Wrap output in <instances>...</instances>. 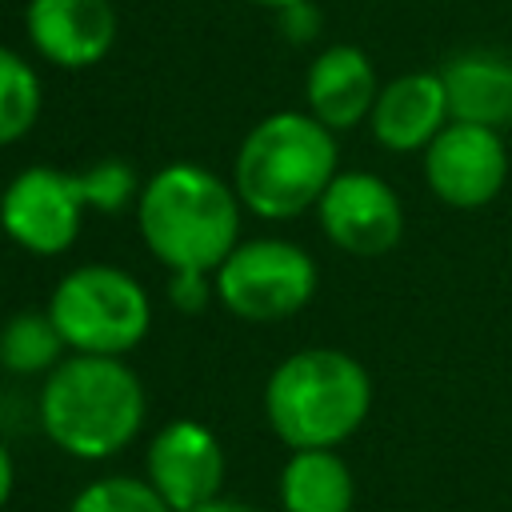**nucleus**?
<instances>
[{"mask_svg":"<svg viewBox=\"0 0 512 512\" xmlns=\"http://www.w3.org/2000/svg\"><path fill=\"white\" fill-rule=\"evenodd\" d=\"M252 4H260V8H272V12H280V8H288V4H296V0H252Z\"/></svg>","mask_w":512,"mask_h":512,"instance_id":"b1692460","label":"nucleus"},{"mask_svg":"<svg viewBox=\"0 0 512 512\" xmlns=\"http://www.w3.org/2000/svg\"><path fill=\"white\" fill-rule=\"evenodd\" d=\"M24 36L40 60L80 72L112 52L116 8L112 0H28Z\"/></svg>","mask_w":512,"mask_h":512,"instance_id":"9b49d317","label":"nucleus"},{"mask_svg":"<svg viewBox=\"0 0 512 512\" xmlns=\"http://www.w3.org/2000/svg\"><path fill=\"white\" fill-rule=\"evenodd\" d=\"M372 412L368 368L340 348H300L264 384V420L280 444L340 448Z\"/></svg>","mask_w":512,"mask_h":512,"instance_id":"20e7f679","label":"nucleus"},{"mask_svg":"<svg viewBox=\"0 0 512 512\" xmlns=\"http://www.w3.org/2000/svg\"><path fill=\"white\" fill-rule=\"evenodd\" d=\"M68 512H176L156 488L148 476H124V472H112V476H96L88 480Z\"/></svg>","mask_w":512,"mask_h":512,"instance_id":"a211bd4d","label":"nucleus"},{"mask_svg":"<svg viewBox=\"0 0 512 512\" xmlns=\"http://www.w3.org/2000/svg\"><path fill=\"white\" fill-rule=\"evenodd\" d=\"M340 172L336 132L312 112H268L236 148L232 188L260 220H296L320 204Z\"/></svg>","mask_w":512,"mask_h":512,"instance_id":"7ed1b4c3","label":"nucleus"},{"mask_svg":"<svg viewBox=\"0 0 512 512\" xmlns=\"http://www.w3.org/2000/svg\"><path fill=\"white\" fill-rule=\"evenodd\" d=\"M276 28L292 44H312L320 36V8L312 0H296V4L276 12Z\"/></svg>","mask_w":512,"mask_h":512,"instance_id":"412c9836","label":"nucleus"},{"mask_svg":"<svg viewBox=\"0 0 512 512\" xmlns=\"http://www.w3.org/2000/svg\"><path fill=\"white\" fill-rule=\"evenodd\" d=\"M240 196L204 164L172 160L156 168L136 196V228L144 248L168 268L216 272L240 244Z\"/></svg>","mask_w":512,"mask_h":512,"instance_id":"f03ea898","label":"nucleus"},{"mask_svg":"<svg viewBox=\"0 0 512 512\" xmlns=\"http://www.w3.org/2000/svg\"><path fill=\"white\" fill-rule=\"evenodd\" d=\"M80 176H84V192H88L92 212L116 216V212H124L140 196V180H136V168L128 160L104 156V160L80 168Z\"/></svg>","mask_w":512,"mask_h":512,"instance_id":"6ab92c4d","label":"nucleus"},{"mask_svg":"<svg viewBox=\"0 0 512 512\" xmlns=\"http://www.w3.org/2000/svg\"><path fill=\"white\" fill-rule=\"evenodd\" d=\"M376 92H380L376 68L368 60V52L356 44L320 48L304 76V104L332 132L364 124L376 104Z\"/></svg>","mask_w":512,"mask_h":512,"instance_id":"ddd939ff","label":"nucleus"},{"mask_svg":"<svg viewBox=\"0 0 512 512\" xmlns=\"http://www.w3.org/2000/svg\"><path fill=\"white\" fill-rule=\"evenodd\" d=\"M320 284L316 260L280 236L240 240L216 268V300L252 324L288 320L312 304Z\"/></svg>","mask_w":512,"mask_h":512,"instance_id":"423d86ee","label":"nucleus"},{"mask_svg":"<svg viewBox=\"0 0 512 512\" xmlns=\"http://www.w3.org/2000/svg\"><path fill=\"white\" fill-rule=\"evenodd\" d=\"M284 512H352L356 480L336 448H296L280 468Z\"/></svg>","mask_w":512,"mask_h":512,"instance_id":"2eb2a0df","label":"nucleus"},{"mask_svg":"<svg viewBox=\"0 0 512 512\" xmlns=\"http://www.w3.org/2000/svg\"><path fill=\"white\" fill-rule=\"evenodd\" d=\"M48 312L68 352L128 356L152 328L148 288L116 264H80L64 272L48 296Z\"/></svg>","mask_w":512,"mask_h":512,"instance_id":"39448f33","label":"nucleus"},{"mask_svg":"<svg viewBox=\"0 0 512 512\" xmlns=\"http://www.w3.org/2000/svg\"><path fill=\"white\" fill-rule=\"evenodd\" d=\"M36 416L64 456L108 460L140 436L148 396L124 356L72 352L44 376Z\"/></svg>","mask_w":512,"mask_h":512,"instance_id":"f257e3e1","label":"nucleus"},{"mask_svg":"<svg viewBox=\"0 0 512 512\" xmlns=\"http://www.w3.org/2000/svg\"><path fill=\"white\" fill-rule=\"evenodd\" d=\"M452 120L448 92L440 72H400L388 84H380L376 104L368 112L372 140L384 152H424L436 132Z\"/></svg>","mask_w":512,"mask_h":512,"instance_id":"f8f14e48","label":"nucleus"},{"mask_svg":"<svg viewBox=\"0 0 512 512\" xmlns=\"http://www.w3.org/2000/svg\"><path fill=\"white\" fill-rule=\"evenodd\" d=\"M12 488H16V464H12L8 444L0 440V508L12 500Z\"/></svg>","mask_w":512,"mask_h":512,"instance_id":"4be33fe9","label":"nucleus"},{"mask_svg":"<svg viewBox=\"0 0 512 512\" xmlns=\"http://www.w3.org/2000/svg\"><path fill=\"white\" fill-rule=\"evenodd\" d=\"M40 76L16 52L0 44V148L24 140L40 120Z\"/></svg>","mask_w":512,"mask_h":512,"instance_id":"f3484780","label":"nucleus"},{"mask_svg":"<svg viewBox=\"0 0 512 512\" xmlns=\"http://www.w3.org/2000/svg\"><path fill=\"white\" fill-rule=\"evenodd\" d=\"M420 156L432 196L448 208L476 212L492 204L508 184V148L500 128L448 120Z\"/></svg>","mask_w":512,"mask_h":512,"instance_id":"6e6552de","label":"nucleus"},{"mask_svg":"<svg viewBox=\"0 0 512 512\" xmlns=\"http://www.w3.org/2000/svg\"><path fill=\"white\" fill-rule=\"evenodd\" d=\"M92 212L84 176L56 164L20 168L0 192V228L4 236L32 256H64Z\"/></svg>","mask_w":512,"mask_h":512,"instance_id":"0eeeda50","label":"nucleus"},{"mask_svg":"<svg viewBox=\"0 0 512 512\" xmlns=\"http://www.w3.org/2000/svg\"><path fill=\"white\" fill-rule=\"evenodd\" d=\"M188 512H260V508H252V504H244V500L216 496V500H208V504H200V508H188Z\"/></svg>","mask_w":512,"mask_h":512,"instance_id":"5701e85b","label":"nucleus"},{"mask_svg":"<svg viewBox=\"0 0 512 512\" xmlns=\"http://www.w3.org/2000/svg\"><path fill=\"white\" fill-rule=\"evenodd\" d=\"M224 472H228V456L220 436L192 416L168 420L148 440L144 476L176 512L216 500L224 492Z\"/></svg>","mask_w":512,"mask_h":512,"instance_id":"9d476101","label":"nucleus"},{"mask_svg":"<svg viewBox=\"0 0 512 512\" xmlns=\"http://www.w3.org/2000/svg\"><path fill=\"white\" fill-rule=\"evenodd\" d=\"M452 120L508 128L512 124V56L496 48H468L448 56L440 68Z\"/></svg>","mask_w":512,"mask_h":512,"instance_id":"4468645a","label":"nucleus"},{"mask_svg":"<svg viewBox=\"0 0 512 512\" xmlns=\"http://www.w3.org/2000/svg\"><path fill=\"white\" fill-rule=\"evenodd\" d=\"M216 300V272H200V268H176L168 276V304L176 312H204Z\"/></svg>","mask_w":512,"mask_h":512,"instance_id":"aec40b11","label":"nucleus"},{"mask_svg":"<svg viewBox=\"0 0 512 512\" xmlns=\"http://www.w3.org/2000/svg\"><path fill=\"white\" fill-rule=\"evenodd\" d=\"M68 344L52 312H16L0 328V368L12 376H48L64 360Z\"/></svg>","mask_w":512,"mask_h":512,"instance_id":"dca6fc26","label":"nucleus"},{"mask_svg":"<svg viewBox=\"0 0 512 512\" xmlns=\"http://www.w3.org/2000/svg\"><path fill=\"white\" fill-rule=\"evenodd\" d=\"M316 220L328 244L352 256H384L404 236V204L396 188L364 168L332 176L316 204Z\"/></svg>","mask_w":512,"mask_h":512,"instance_id":"1a4fd4ad","label":"nucleus"}]
</instances>
